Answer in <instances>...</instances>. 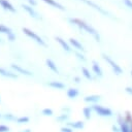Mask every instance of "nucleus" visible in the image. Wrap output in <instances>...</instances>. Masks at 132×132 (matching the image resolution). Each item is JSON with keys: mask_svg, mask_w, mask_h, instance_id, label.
<instances>
[{"mask_svg": "<svg viewBox=\"0 0 132 132\" xmlns=\"http://www.w3.org/2000/svg\"><path fill=\"white\" fill-rule=\"evenodd\" d=\"M11 68L14 69L15 71H18L19 73L24 74V75H28V76L33 75V73H32L31 71H29V70H27V69H25V68H22L21 66H19V65H16V64H11Z\"/></svg>", "mask_w": 132, "mask_h": 132, "instance_id": "nucleus-7", "label": "nucleus"}, {"mask_svg": "<svg viewBox=\"0 0 132 132\" xmlns=\"http://www.w3.org/2000/svg\"><path fill=\"white\" fill-rule=\"evenodd\" d=\"M74 79H75V81H76V82H79V80H80V79H79V77H75Z\"/></svg>", "mask_w": 132, "mask_h": 132, "instance_id": "nucleus-36", "label": "nucleus"}, {"mask_svg": "<svg viewBox=\"0 0 132 132\" xmlns=\"http://www.w3.org/2000/svg\"><path fill=\"white\" fill-rule=\"evenodd\" d=\"M0 101H1V99H0Z\"/></svg>", "mask_w": 132, "mask_h": 132, "instance_id": "nucleus-39", "label": "nucleus"}, {"mask_svg": "<svg viewBox=\"0 0 132 132\" xmlns=\"http://www.w3.org/2000/svg\"><path fill=\"white\" fill-rule=\"evenodd\" d=\"M0 33H4V34L9 35V34L12 33V30H11L10 28H8V27H6V26L0 24Z\"/></svg>", "mask_w": 132, "mask_h": 132, "instance_id": "nucleus-21", "label": "nucleus"}, {"mask_svg": "<svg viewBox=\"0 0 132 132\" xmlns=\"http://www.w3.org/2000/svg\"><path fill=\"white\" fill-rule=\"evenodd\" d=\"M41 113L43 114V116H47V117H51V116H53L54 114V111L51 109V108H43L42 110H41Z\"/></svg>", "mask_w": 132, "mask_h": 132, "instance_id": "nucleus-25", "label": "nucleus"}, {"mask_svg": "<svg viewBox=\"0 0 132 132\" xmlns=\"http://www.w3.org/2000/svg\"><path fill=\"white\" fill-rule=\"evenodd\" d=\"M30 121V119H29V117H20V118H18L16 119V123L18 124H25V123H28Z\"/></svg>", "mask_w": 132, "mask_h": 132, "instance_id": "nucleus-23", "label": "nucleus"}, {"mask_svg": "<svg viewBox=\"0 0 132 132\" xmlns=\"http://www.w3.org/2000/svg\"><path fill=\"white\" fill-rule=\"evenodd\" d=\"M0 117H1V116H0Z\"/></svg>", "mask_w": 132, "mask_h": 132, "instance_id": "nucleus-40", "label": "nucleus"}, {"mask_svg": "<svg viewBox=\"0 0 132 132\" xmlns=\"http://www.w3.org/2000/svg\"><path fill=\"white\" fill-rule=\"evenodd\" d=\"M76 56H77V57H78L79 59H81V60H84V61L86 60V58H85V57H84V56H82L81 54H79V53H76Z\"/></svg>", "mask_w": 132, "mask_h": 132, "instance_id": "nucleus-32", "label": "nucleus"}, {"mask_svg": "<svg viewBox=\"0 0 132 132\" xmlns=\"http://www.w3.org/2000/svg\"><path fill=\"white\" fill-rule=\"evenodd\" d=\"M99 100H100L99 95H90V96H87L84 98V101L90 102V103H95V102H98Z\"/></svg>", "mask_w": 132, "mask_h": 132, "instance_id": "nucleus-12", "label": "nucleus"}, {"mask_svg": "<svg viewBox=\"0 0 132 132\" xmlns=\"http://www.w3.org/2000/svg\"><path fill=\"white\" fill-rule=\"evenodd\" d=\"M125 121H126V122L128 123V125H129V131H130V132H132V114H131L129 111H127V112H126Z\"/></svg>", "mask_w": 132, "mask_h": 132, "instance_id": "nucleus-20", "label": "nucleus"}, {"mask_svg": "<svg viewBox=\"0 0 132 132\" xmlns=\"http://www.w3.org/2000/svg\"><path fill=\"white\" fill-rule=\"evenodd\" d=\"M29 1V3L31 4V5H33V6H35L36 4H37V2H36V0H28Z\"/></svg>", "mask_w": 132, "mask_h": 132, "instance_id": "nucleus-33", "label": "nucleus"}, {"mask_svg": "<svg viewBox=\"0 0 132 132\" xmlns=\"http://www.w3.org/2000/svg\"><path fill=\"white\" fill-rule=\"evenodd\" d=\"M102 57H103V59L108 63V65L112 68V70L114 71V73H116V74H121V73H122V71H123V70H122V68H121V67H120V66H119V65H118V64H117V63H116V62H114L110 57H108V56H107V55H105V54H103V55H102Z\"/></svg>", "mask_w": 132, "mask_h": 132, "instance_id": "nucleus-4", "label": "nucleus"}, {"mask_svg": "<svg viewBox=\"0 0 132 132\" xmlns=\"http://www.w3.org/2000/svg\"><path fill=\"white\" fill-rule=\"evenodd\" d=\"M80 1H82V2H85L86 4H88L89 6H91V7H93V8H95L96 10H98V11H100L101 13H103V14H108V12L106 11V10H104L102 7H100L99 5H97L96 3H94V2H92L91 0H80Z\"/></svg>", "mask_w": 132, "mask_h": 132, "instance_id": "nucleus-6", "label": "nucleus"}, {"mask_svg": "<svg viewBox=\"0 0 132 132\" xmlns=\"http://www.w3.org/2000/svg\"><path fill=\"white\" fill-rule=\"evenodd\" d=\"M55 39H56V40H57V41H58V42H59V43L62 45V47H63V48H64L66 52H70V50H71V48H70L69 44H68V43H67V42H66L64 39H62L61 37H58V36H57V37H55Z\"/></svg>", "mask_w": 132, "mask_h": 132, "instance_id": "nucleus-13", "label": "nucleus"}, {"mask_svg": "<svg viewBox=\"0 0 132 132\" xmlns=\"http://www.w3.org/2000/svg\"><path fill=\"white\" fill-rule=\"evenodd\" d=\"M69 22L72 23V24H74V25H76V26L79 27L80 29L87 31L88 33L92 34V35L94 36V38H95L97 41H100V36H99L98 32H97L93 27H91L89 24H87L86 22H84L82 20H80V19H76V18H74V19L72 18V19H69Z\"/></svg>", "mask_w": 132, "mask_h": 132, "instance_id": "nucleus-1", "label": "nucleus"}, {"mask_svg": "<svg viewBox=\"0 0 132 132\" xmlns=\"http://www.w3.org/2000/svg\"><path fill=\"white\" fill-rule=\"evenodd\" d=\"M92 109L97 113V114H99V116H101V117H111L112 116V111H111V109H109V108H107V107H103V106H101V105H93L92 106Z\"/></svg>", "mask_w": 132, "mask_h": 132, "instance_id": "nucleus-2", "label": "nucleus"}, {"mask_svg": "<svg viewBox=\"0 0 132 132\" xmlns=\"http://www.w3.org/2000/svg\"><path fill=\"white\" fill-rule=\"evenodd\" d=\"M81 72H82V74H84V76H85L86 78H88V79H92V75H91L90 71H89L86 67H82V68H81Z\"/></svg>", "mask_w": 132, "mask_h": 132, "instance_id": "nucleus-24", "label": "nucleus"}, {"mask_svg": "<svg viewBox=\"0 0 132 132\" xmlns=\"http://www.w3.org/2000/svg\"><path fill=\"white\" fill-rule=\"evenodd\" d=\"M0 5H1L4 9L9 10V11H11V12H15V11H16L15 8L12 6V4H11L8 0H0Z\"/></svg>", "mask_w": 132, "mask_h": 132, "instance_id": "nucleus-8", "label": "nucleus"}, {"mask_svg": "<svg viewBox=\"0 0 132 132\" xmlns=\"http://www.w3.org/2000/svg\"><path fill=\"white\" fill-rule=\"evenodd\" d=\"M69 42H70L75 48H77V50H79V51H81V52L85 51L84 46L81 45V43H80L78 40H76V39H74V38H70V39H69Z\"/></svg>", "mask_w": 132, "mask_h": 132, "instance_id": "nucleus-15", "label": "nucleus"}, {"mask_svg": "<svg viewBox=\"0 0 132 132\" xmlns=\"http://www.w3.org/2000/svg\"><path fill=\"white\" fill-rule=\"evenodd\" d=\"M91 111H92V108L91 107H85L82 109V112H84V116L87 120H90L91 119Z\"/></svg>", "mask_w": 132, "mask_h": 132, "instance_id": "nucleus-22", "label": "nucleus"}, {"mask_svg": "<svg viewBox=\"0 0 132 132\" xmlns=\"http://www.w3.org/2000/svg\"><path fill=\"white\" fill-rule=\"evenodd\" d=\"M61 132H73V130H72V128L62 127V128H61Z\"/></svg>", "mask_w": 132, "mask_h": 132, "instance_id": "nucleus-28", "label": "nucleus"}, {"mask_svg": "<svg viewBox=\"0 0 132 132\" xmlns=\"http://www.w3.org/2000/svg\"><path fill=\"white\" fill-rule=\"evenodd\" d=\"M124 3L126 6H128L129 8L132 9V0H124Z\"/></svg>", "mask_w": 132, "mask_h": 132, "instance_id": "nucleus-29", "label": "nucleus"}, {"mask_svg": "<svg viewBox=\"0 0 132 132\" xmlns=\"http://www.w3.org/2000/svg\"><path fill=\"white\" fill-rule=\"evenodd\" d=\"M67 118H68V116H67V114H63V116H61V117H58V118H57V120L62 121V120H66Z\"/></svg>", "mask_w": 132, "mask_h": 132, "instance_id": "nucleus-31", "label": "nucleus"}, {"mask_svg": "<svg viewBox=\"0 0 132 132\" xmlns=\"http://www.w3.org/2000/svg\"><path fill=\"white\" fill-rule=\"evenodd\" d=\"M47 85H48L50 87L54 88V89H64V88H65V85H64L63 82H61V81H56V80L51 81V82H48Z\"/></svg>", "mask_w": 132, "mask_h": 132, "instance_id": "nucleus-19", "label": "nucleus"}, {"mask_svg": "<svg viewBox=\"0 0 132 132\" xmlns=\"http://www.w3.org/2000/svg\"><path fill=\"white\" fill-rule=\"evenodd\" d=\"M118 122H119V126H120V132H130L129 131V125L125 121V119L123 120L122 116H120L118 118Z\"/></svg>", "mask_w": 132, "mask_h": 132, "instance_id": "nucleus-5", "label": "nucleus"}, {"mask_svg": "<svg viewBox=\"0 0 132 132\" xmlns=\"http://www.w3.org/2000/svg\"><path fill=\"white\" fill-rule=\"evenodd\" d=\"M9 127L6 125H0V132H8Z\"/></svg>", "mask_w": 132, "mask_h": 132, "instance_id": "nucleus-27", "label": "nucleus"}, {"mask_svg": "<svg viewBox=\"0 0 132 132\" xmlns=\"http://www.w3.org/2000/svg\"><path fill=\"white\" fill-rule=\"evenodd\" d=\"M112 130H113V132H119V131H120V129H118V128L114 127V126H112Z\"/></svg>", "mask_w": 132, "mask_h": 132, "instance_id": "nucleus-35", "label": "nucleus"}, {"mask_svg": "<svg viewBox=\"0 0 132 132\" xmlns=\"http://www.w3.org/2000/svg\"><path fill=\"white\" fill-rule=\"evenodd\" d=\"M42 1H44V2L47 3L48 5H52V6L58 8V9H60V10H65V7H64L62 4H60L59 2L55 1V0H42Z\"/></svg>", "mask_w": 132, "mask_h": 132, "instance_id": "nucleus-10", "label": "nucleus"}, {"mask_svg": "<svg viewBox=\"0 0 132 132\" xmlns=\"http://www.w3.org/2000/svg\"><path fill=\"white\" fill-rule=\"evenodd\" d=\"M131 75H132V70H131Z\"/></svg>", "mask_w": 132, "mask_h": 132, "instance_id": "nucleus-38", "label": "nucleus"}, {"mask_svg": "<svg viewBox=\"0 0 132 132\" xmlns=\"http://www.w3.org/2000/svg\"><path fill=\"white\" fill-rule=\"evenodd\" d=\"M67 96L70 99H73V98L77 97L78 96V90L75 89V88H70L69 90H67Z\"/></svg>", "mask_w": 132, "mask_h": 132, "instance_id": "nucleus-18", "label": "nucleus"}, {"mask_svg": "<svg viewBox=\"0 0 132 132\" xmlns=\"http://www.w3.org/2000/svg\"><path fill=\"white\" fill-rule=\"evenodd\" d=\"M125 90H126V92H127V93H129V94H131V95H132V88H130V87H127Z\"/></svg>", "mask_w": 132, "mask_h": 132, "instance_id": "nucleus-34", "label": "nucleus"}, {"mask_svg": "<svg viewBox=\"0 0 132 132\" xmlns=\"http://www.w3.org/2000/svg\"><path fill=\"white\" fill-rule=\"evenodd\" d=\"M68 126L72 129H82L85 124L81 121H77V122H73V123H68Z\"/></svg>", "mask_w": 132, "mask_h": 132, "instance_id": "nucleus-16", "label": "nucleus"}, {"mask_svg": "<svg viewBox=\"0 0 132 132\" xmlns=\"http://www.w3.org/2000/svg\"><path fill=\"white\" fill-rule=\"evenodd\" d=\"M3 118L5 120H8V121H16V118L11 113H6L5 116H3Z\"/></svg>", "mask_w": 132, "mask_h": 132, "instance_id": "nucleus-26", "label": "nucleus"}, {"mask_svg": "<svg viewBox=\"0 0 132 132\" xmlns=\"http://www.w3.org/2000/svg\"><path fill=\"white\" fill-rule=\"evenodd\" d=\"M92 68H93V71L95 72V74H97L98 76H102V70H101V68H100V66H99V64L96 62V61H93L92 62Z\"/></svg>", "mask_w": 132, "mask_h": 132, "instance_id": "nucleus-14", "label": "nucleus"}, {"mask_svg": "<svg viewBox=\"0 0 132 132\" xmlns=\"http://www.w3.org/2000/svg\"><path fill=\"white\" fill-rule=\"evenodd\" d=\"M23 132H31L30 129H27V130H23Z\"/></svg>", "mask_w": 132, "mask_h": 132, "instance_id": "nucleus-37", "label": "nucleus"}, {"mask_svg": "<svg viewBox=\"0 0 132 132\" xmlns=\"http://www.w3.org/2000/svg\"><path fill=\"white\" fill-rule=\"evenodd\" d=\"M7 39H8V40H10V41L15 40V36H14V34H13V33H11V34L7 35Z\"/></svg>", "mask_w": 132, "mask_h": 132, "instance_id": "nucleus-30", "label": "nucleus"}, {"mask_svg": "<svg viewBox=\"0 0 132 132\" xmlns=\"http://www.w3.org/2000/svg\"><path fill=\"white\" fill-rule=\"evenodd\" d=\"M23 32H24L27 36L31 37V38H32V39H34L36 42H38L40 45H42V46H46V43L44 42V40H43L40 36H38L35 32H33L32 30H30V29H28V28H23Z\"/></svg>", "mask_w": 132, "mask_h": 132, "instance_id": "nucleus-3", "label": "nucleus"}, {"mask_svg": "<svg viewBox=\"0 0 132 132\" xmlns=\"http://www.w3.org/2000/svg\"><path fill=\"white\" fill-rule=\"evenodd\" d=\"M0 74L3 75V76H6V77H10V78H16L18 77V75L15 73H12L10 71H7V70H5L3 68H0Z\"/></svg>", "mask_w": 132, "mask_h": 132, "instance_id": "nucleus-17", "label": "nucleus"}, {"mask_svg": "<svg viewBox=\"0 0 132 132\" xmlns=\"http://www.w3.org/2000/svg\"><path fill=\"white\" fill-rule=\"evenodd\" d=\"M45 63H46V66H47L52 71H54V72H56V73H59V70H58V68H57V65L55 64V62H54L53 60L46 59V60H45Z\"/></svg>", "mask_w": 132, "mask_h": 132, "instance_id": "nucleus-11", "label": "nucleus"}, {"mask_svg": "<svg viewBox=\"0 0 132 132\" xmlns=\"http://www.w3.org/2000/svg\"><path fill=\"white\" fill-rule=\"evenodd\" d=\"M22 7H23V8H24V9H25V10H26V11H27V12H28L32 18H34V19H39V16H38V14L36 13V11H35L32 7H30L29 5L23 4V5H22Z\"/></svg>", "mask_w": 132, "mask_h": 132, "instance_id": "nucleus-9", "label": "nucleus"}]
</instances>
